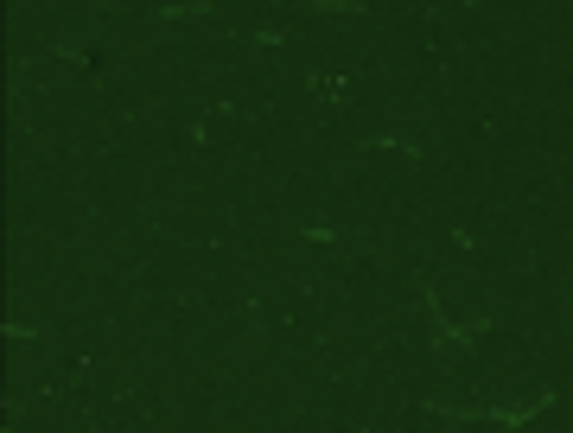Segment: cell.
Returning a JSON list of instances; mask_svg holds the SVG:
<instances>
[{
	"label": "cell",
	"instance_id": "obj_1",
	"mask_svg": "<svg viewBox=\"0 0 573 433\" xmlns=\"http://www.w3.org/2000/svg\"><path fill=\"white\" fill-rule=\"evenodd\" d=\"M542 408H554V389L535 395L529 408H478V402H472V408H446V402H433V414H446V421H497V427H516V433H523Z\"/></svg>",
	"mask_w": 573,
	"mask_h": 433
},
{
	"label": "cell",
	"instance_id": "obj_2",
	"mask_svg": "<svg viewBox=\"0 0 573 433\" xmlns=\"http://www.w3.org/2000/svg\"><path fill=\"white\" fill-rule=\"evenodd\" d=\"M421 300H427V313H433V332H440L446 344H472L478 332H491V319H472V325H453V319H446V313H440V293H433V287L421 293Z\"/></svg>",
	"mask_w": 573,
	"mask_h": 433
},
{
	"label": "cell",
	"instance_id": "obj_3",
	"mask_svg": "<svg viewBox=\"0 0 573 433\" xmlns=\"http://www.w3.org/2000/svg\"><path fill=\"white\" fill-rule=\"evenodd\" d=\"M567 313H573V293H567Z\"/></svg>",
	"mask_w": 573,
	"mask_h": 433
}]
</instances>
